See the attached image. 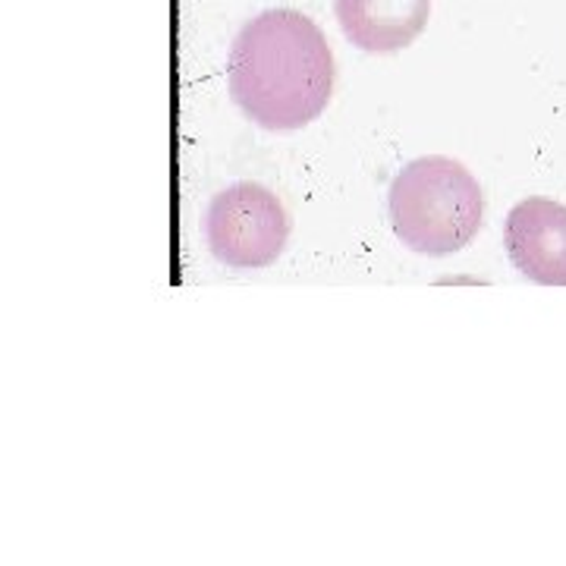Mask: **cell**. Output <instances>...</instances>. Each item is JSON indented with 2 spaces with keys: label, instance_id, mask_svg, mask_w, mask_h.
Here are the masks:
<instances>
[{
  "label": "cell",
  "instance_id": "1",
  "mask_svg": "<svg viewBox=\"0 0 566 566\" xmlns=\"http://www.w3.org/2000/svg\"><path fill=\"white\" fill-rule=\"evenodd\" d=\"M334 51L300 10H264L233 41L227 82L237 107L262 129H303L334 95Z\"/></svg>",
  "mask_w": 566,
  "mask_h": 566
},
{
  "label": "cell",
  "instance_id": "2",
  "mask_svg": "<svg viewBox=\"0 0 566 566\" xmlns=\"http://www.w3.org/2000/svg\"><path fill=\"white\" fill-rule=\"evenodd\" d=\"M390 223L397 240L419 255H453L475 240L485 199L463 164L428 155L409 161L390 182Z\"/></svg>",
  "mask_w": 566,
  "mask_h": 566
},
{
  "label": "cell",
  "instance_id": "3",
  "mask_svg": "<svg viewBox=\"0 0 566 566\" xmlns=\"http://www.w3.org/2000/svg\"><path fill=\"white\" fill-rule=\"evenodd\" d=\"M286 240V208L262 182H233L208 208V245L227 268H268L281 259Z\"/></svg>",
  "mask_w": 566,
  "mask_h": 566
},
{
  "label": "cell",
  "instance_id": "4",
  "mask_svg": "<svg viewBox=\"0 0 566 566\" xmlns=\"http://www.w3.org/2000/svg\"><path fill=\"white\" fill-rule=\"evenodd\" d=\"M504 245L513 268L542 286H566V205L528 196L506 214Z\"/></svg>",
  "mask_w": 566,
  "mask_h": 566
},
{
  "label": "cell",
  "instance_id": "5",
  "mask_svg": "<svg viewBox=\"0 0 566 566\" xmlns=\"http://www.w3.org/2000/svg\"><path fill=\"white\" fill-rule=\"evenodd\" d=\"M344 35L368 54L403 51L431 17V0H334Z\"/></svg>",
  "mask_w": 566,
  "mask_h": 566
}]
</instances>
